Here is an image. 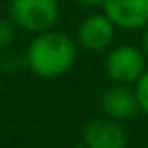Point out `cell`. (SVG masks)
Returning <instances> with one entry per match:
<instances>
[{"instance_id": "cell-6", "label": "cell", "mask_w": 148, "mask_h": 148, "mask_svg": "<svg viewBox=\"0 0 148 148\" xmlns=\"http://www.w3.org/2000/svg\"><path fill=\"white\" fill-rule=\"evenodd\" d=\"M101 10L124 31H144L148 27V0H103Z\"/></svg>"}, {"instance_id": "cell-2", "label": "cell", "mask_w": 148, "mask_h": 148, "mask_svg": "<svg viewBox=\"0 0 148 148\" xmlns=\"http://www.w3.org/2000/svg\"><path fill=\"white\" fill-rule=\"evenodd\" d=\"M59 2L57 0H10L8 18L12 25L25 33L39 35L51 31L59 21Z\"/></svg>"}, {"instance_id": "cell-4", "label": "cell", "mask_w": 148, "mask_h": 148, "mask_svg": "<svg viewBox=\"0 0 148 148\" xmlns=\"http://www.w3.org/2000/svg\"><path fill=\"white\" fill-rule=\"evenodd\" d=\"M116 31V25L106 16L103 10L87 14L75 31V43L87 53H108L114 47Z\"/></svg>"}, {"instance_id": "cell-1", "label": "cell", "mask_w": 148, "mask_h": 148, "mask_svg": "<svg viewBox=\"0 0 148 148\" xmlns=\"http://www.w3.org/2000/svg\"><path fill=\"white\" fill-rule=\"evenodd\" d=\"M77 43L65 33L45 31L31 39L25 59L33 75L41 79H59L67 75L77 61Z\"/></svg>"}, {"instance_id": "cell-7", "label": "cell", "mask_w": 148, "mask_h": 148, "mask_svg": "<svg viewBox=\"0 0 148 148\" xmlns=\"http://www.w3.org/2000/svg\"><path fill=\"white\" fill-rule=\"evenodd\" d=\"M81 142L87 148H126L128 134L122 122L110 118H93L83 126Z\"/></svg>"}, {"instance_id": "cell-9", "label": "cell", "mask_w": 148, "mask_h": 148, "mask_svg": "<svg viewBox=\"0 0 148 148\" xmlns=\"http://www.w3.org/2000/svg\"><path fill=\"white\" fill-rule=\"evenodd\" d=\"M14 31L16 27L12 25V21L6 16V18H0V51H4L6 47L12 45L14 41Z\"/></svg>"}, {"instance_id": "cell-5", "label": "cell", "mask_w": 148, "mask_h": 148, "mask_svg": "<svg viewBox=\"0 0 148 148\" xmlns=\"http://www.w3.org/2000/svg\"><path fill=\"white\" fill-rule=\"evenodd\" d=\"M101 114L110 120L116 122H128L134 120L140 114V103L136 97L134 85H122V83H112L103 93H101Z\"/></svg>"}, {"instance_id": "cell-8", "label": "cell", "mask_w": 148, "mask_h": 148, "mask_svg": "<svg viewBox=\"0 0 148 148\" xmlns=\"http://www.w3.org/2000/svg\"><path fill=\"white\" fill-rule=\"evenodd\" d=\"M134 89H136V97H138V103H140V112H144L148 116V69L134 83Z\"/></svg>"}, {"instance_id": "cell-10", "label": "cell", "mask_w": 148, "mask_h": 148, "mask_svg": "<svg viewBox=\"0 0 148 148\" xmlns=\"http://www.w3.org/2000/svg\"><path fill=\"white\" fill-rule=\"evenodd\" d=\"M77 2L83 4V6H89V8H97V6L103 4V0H77Z\"/></svg>"}, {"instance_id": "cell-3", "label": "cell", "mask_w": 148, "mask_h": 148, "mask_svg": "<svg viewBox=\"0 0 148 148\" xmlns=\"http://www.w3.org/2000/svg\"><path fill=\"white\" fill-rule=\"evenodd\" d=\"M106 75L112 83L134 85L148 69V57L142 47L136 45H114L106 53Z\"/></svg>"}, {"instance_id": "cell-11", "label": "cell", "mask_w": 148, "mask_h": 148, "mask_svg": "<svg viewBox=\"0 0 148 148\" xmlns=\"http://www.w3.org/2000/svg\"><path fill=\"white\" fill-rule=\"evenodd\" d=\"M142 49H144V53L148 57V27L144 29V35H142Z\"/></svg>"}, {"instance_id": "cell-12", "label": "cell", "mask_w": 148, "mask_h": 148, "mask_svg": "<svg viewBox=\"0 0 148 148\" xmlns=\"http://www.w3.org/2000/svg\"><path fill=\"white\" fill-rule=\"evenodd\" d=\"M71 148H87V146H85L83 142H79V144H75V146H71Z\"/></svg>"}]
</instances>
